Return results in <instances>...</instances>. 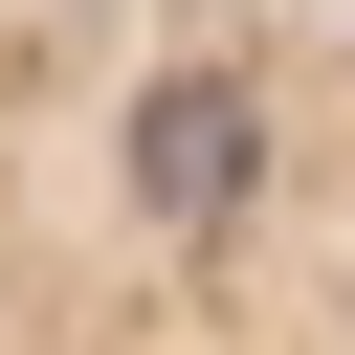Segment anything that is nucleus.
<instances>
[{
  "instance_id": "f257e3e1",
  "label": "nucleus",
  "mask_w": 355,
  "mask_h": 355,
  "mask_svg": "<svg viewBox=\"0 0 355 355\" xmlns=\"http://www.w3.org/2000/svg\"><path fill=\"white\" fill-rule=\"evenodd\" d=\"M0 355H355V0H0Z\"/></svg>"
}]
</instances>
